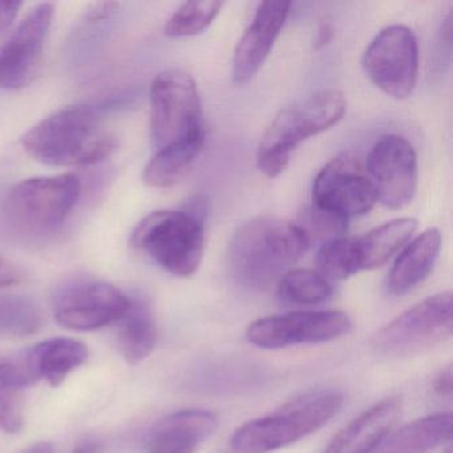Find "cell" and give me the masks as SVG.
Returning <instances> with one entry per match:
<instances>
[{"label": "cell", "instance_id": "obj_1", "mask_svg": "<svg viewBox=\"0 0 453 453\" xmlns=\"http://www.w3.org/2000/svg\"><path fill=\"white\" fill-rule=\"evenodd\" d=\"M108 104H76L47 116L23 136L26 152L50 166L92 165L110 157L119 140L105 127Z\"/></svg>", "mask_w": 453, "mask_h": 453}, {"label": "cell", "instance_id": "obj_2", "mask_svg": "<svg viewBox=\"0 0 453 453\" xmlns=\"http://www.w3.org/2000/svg\"><path fill=\"white\" fill-rule=\"evenodd\" d=\"M309 246L298 225L278 217H256L241 225L230 240V273L249 290H266L303 257Z\"/></svg>", "mask_w": 453, "mask_h": 453}, {"label": "cell", "instance_id": "obj_3", "mask_svg": "<svg viewBox=\"0 0 453 453\" xmlns=\"http://www.w3.org/2000/svg\"><path fill=\"white\" fill-rule=\"evenodd\" d=\"M336 389L306 392L272 413L235 429L230 445L238 453H269L296 444L326 426L343 404Z\"/></svg>", "mask_w": 453, "mask_h": 453}, {"label": "cell", "instance_id": "obj_4", "mask_svg": "<svg viewBox=\"0 0 453 453\" xmlns=\"http://www.w3.org/2000/svg\"><path fill=\"white\" fill-rule=\"evenodd\" d=\"M347 111L344 95L338 89H322L280 111L265 131L257 150V166L277 179L288 168L301 142L333 128Z\"/></svg>", "mask_w": 453, "mask_h": 453}, {"label": "cell", "instance_id": "obj_5", "mask_svg": "<svg viewBox=\"0 0 453 453\" xmlns=\"http://www.w3.org/2000/svg\"><path fill=\"white\" fill-rule=\"evenodd\" d=\"M205 222L185 209L153 211L139 222L131 243L169 274L192 277L205 253Z\"/></svg>", "mask_w": 453, "mask_h": 453}, {"label": "cell", "instance_id": "obj_6", "mask_svg": "<svg viewBox=\"0 0 453 453\" xmlns=\"http://www.w3.org/2000/svg\"><path fill=\"white\" fill-rule=\"evenodd\" d=\"M81 192V180L75 174L23 180L7 192L4 217L18 232L50 234L65 224Z\"/></svg>", "mask_w": 453, "mask_h": 453}, {"label": "cell", "instance_id": "obj_7", "mask_svg": "<svg viewBox=\"0 0 453 453\" xmlns=\"http://www.w3.org/2000/svg\"><path fill=\"white\" fill-rule=\"evenodd\" d=\"M452 331V293L441 291L405 310L376 331L371 347L380 357L403 359L445 343Z\"/></svg>", "mask_w": 453, "mask_h": 453}, {"label": "cell", "instance_id": "obj_8", "mask_svg": "<svg viewBox=\"0 0 453 453\" xmlns=\"http://www.w3.org/2000/svg\"><path fill=\"white\" fill-rule=\"evenodd\" d=\"M200 92L195 79L179 68L156 76L150 86V137L156 150L203 134Z\"/></svg>", "mask_w": 453, "mask_h": 453}, {"label": "cell", "instance_id": "obj_9", "mask_svg": "<svg viewBox=\"0 0 453 453\" xmlns=\"http://www.w3.org/2000/svg\"><path fill=\"white\" fill-rule=\"evenodd\" d=\"M418 43L404 25L383 28L365 49L362 67L371 83L392 99L411 96L418 78Z\"/></svg>", "mask_w": 453, "mask_h": 453}, {"label": "cell", "instance_id": "obj_10", "mask_svg": "<svg viewBox=\"0 0 453 453\" xmlns=\"http://www.w3.org/2000/svg\"><path fill=\"white\" fill-rule=\"evenodd\" d=\"M131 296L105 280L78 277L58 288L54 315L62 327L92 331L119 322L128 311Z\"/></svg>", "mask_w": 453, "mask_h": 453}, {"label": "cell", "instance_id": "obj_11", "mask_svg": "<svg viewBox=\"0 0 453 453\" xmlns=\"http://www.w3.org/2000/svg\"><path fill=\"white\" fill-rule=\"evenodd\" d=\"M352 322L339 310L296 311L259 318L246 328L249 343L265 349L335 341L351 331Z\"/></svg>", "mask_w": 453, "mask_h": 453}, {"label": "cell", "instance_id": "obj_12", "mask_svg": "<svg viewBox=\"0 0 453 453\" xmlns=\"http://www.w3.org/2000/svg\"><path fill=\"white\" fill-rule=\"evenodd\" d=\"M365 172L386 208L400 211L410 205L418 189V155L404 137L386 134L371 148Z\"/></svg>", "mask_w": 453, "mask_h": 453}, {"label": "cell", "instance_id": "obj_13", "mask_svg": "<svg viewBox=\"0 0 453 453\" xmlns=\"http://www.w3.org/2000/svg\"><path fill=\"white\" fill-rule=\"evenodd\" d=\"M378 203L365 166L342 155L320 169L312 184V205L349 219L367 214Z\"/></svg>", "mask_w": 453, "mask_h": 453}, {"label": "cell", "instance_id": "obj_14", "mask_svg": "<svg viewBox=\"0 0 453 453\" xmlns=\"http://www.w3.org/2000/svg\"><path fill=\"white\" fill-rule=\"evenodd\" d=\"M54 14V4H38L0 43V89L19 91L34 81Z\"/></svg>", "mask_w": 453, "mask_h": 453}, {"label": "cell", "instance_id": "obj_15", "mask_svg": "<svg viewBox=\"0 0 453 453\" xmlns=\"http://www.w3.org/2000/svg\"><path fill=\"white\" fill-rule=\"evenodd\" d=\"M290 10V2L285 0H270L259 4L253 22L235 47L232 67L235 84H246L259 73L285 26Z\"/></svg>", "mask_w": 453, "mask_h": 453}, {"label": "cell", "instance_id": "obj_16", "mask_svg": "<svg viewBox=\"0 0 453 453\" xmlns=\"http://www.w3.org/2000/svg\"><path fill=\"white\" fill-rule=\"evenodd\" d=\"M402 415V402L388 397L343 426L320 453H372L392 434Z\"/></svg>", "mask_w": 453, "mask_h": 453}, {"label": "cell", "instance_id": "obj_17", "mask_svg": "<svg viewBox=\"0 0 453 453\" xmlns=\"http://www.w3.org/2000/svg\"><path fill=\"white\" fill-rule=\"evenodd\" d=\"M88 357L86 344L73 338H54L36 344L18 357L31 386L44 380L58 387Z\"/></svg>", "mask_w": 453, "mask_h": 453}, {"label": "cell", "instance_id": "obj_18", "mask_svg": "<svg viewBox=\"0 0 453 453\" xmlns=\"http://www.w3.org/2000/svg\"><path fill=\"white\" fill-rule=\"evenodd\" d=\"M217 416L205 410L171 413L150 432L147 453H195L196 448L217 428Z\"/></svg>", "mask_w": 453, "mask_h": 453}, {"label": "cell", "instance_id": "obj_19", "mask_svg": "<svg viewBox=\"0 0 453 453\" xmlns=\"http://www.w3.org/2000/svg\"><path fill=\"white\" fill-rule=\"evenodd\" d=\"M441 241L440 230L429 227L403 248L387 280L389 294L405 296L428 278L439 258Z\"/></svg>", "mask_w": 453, "mask_h": 453}, {"label": "cell", "instance_id": "obj_20", "mask_svg": "<svg viewBox=\"0 0 453 453\" xmlns=\"http://www.w3.org/2000/svg\"><path fill=\"white\" fill-rule=\"evenodd\" d=\"M418 229L412 217H402L386 222L354 240L357 270H375L384 266L397 251L402 250Z\"/></svg>", "mask_w": 453, "mask_h": 453}, {"label": "cell", "instance_id": "obj_21", "mask_svg": "<svg viewBox=\"0 0 453 453\" xmlns=\"http://www.w3.org/2000/svg\"><path fill=\"white\" fill-rule=\"evenodd\" d=\"M450 412L434 413L405 424L389 434L378 453H429L452 437Z\"/></svg>", "mask_w": 453, "mask_h": 453}, {"label": "cell", "instance_id": "obj_22", "mask_svg": "<svg viewBox=\"0 0 453 453\" xmlns=\"http://www.w3.org/2000/svg\"><path fill=\"white\" fill-rule=\"evenodd\" d=\"M119 349L129 365L144 362L157 343V327L150 302L142 296H131L128 311L120 320Z\"/></svg>", "mask_w": 453, "mask_h": 453}, {"label": "cell", "instance_id": "obj_23", "mask_svg": "<svg viewBox=\"0 0 453 453\" xmlns=\"http://www.w3.org/2000/svg\"><path fill=\"white\" fill-rule=\"evenodd\" d=\"M205 132L172 147L157 150L142 172V181L150 188H171L179 184L203 150Z\"/></svg>", "mask_w": 453, "mask_h": 453}, {"label": "cell", "instance_id": "obj_24", "mask_svg": "<svg viewBox=\"0 0 453 453\" xmlns=\"http://www.w3.org/2000/svg\"><path fill=\"white\" fill-rule=\"evenodd\" d=\"M18 360H0V431L17 434L25 423V389L30 387Z\"/></svg>", "mask_w": 453, "mask_h": 453}, {"label": "cell", "instance_id": "obj_25", "mask_svg": "<svg viewBox=\"0 0 453 453\" xmlns=\"http://www.w3.org/2000/svg\"><path fill=\"white\" fill-rule=\"evenodd\" d=\"M277 296L286 303L314 306L333 296V286L314 270L290 269L278 280Z\"/></svg>", "mask_w": 453, "mask_h": 453}, {"label": "cell", "instance_id": "obj_26", "mask_svg": "<svg viewBox=\"0 0 453 453\" xmlns=\"http://www.w3.org/2000/svg\"><path fill=\"white\" fill-rule=\"evenodd\" d=\"M43 325L38 304L20 294L0 293V338H22Z\"/></svg>", "mask_w": 453, "mask_h": 453}, {"label": "cell", "instance_id": "obj_27", "mask_svg": "<svg viewBox=\"0 0 453 453\" xmlns=\"http://www.w3.org/2000/svg\"><path fill=\"white\" fill-rule=\"evenodd\" d=\"M224 4L217 0L187 2L166 20L164 34L169 38H189L203 33L219 17Z\"/></svg>", "mask_w": 453, "mask_h": 453}, {"label": "cell", "instance_id": "obj_28", "mask_svg": "<svg viewBox=\"0 0 453 453\" xmlns=\"http://www.w3.org/2000/svg\"><path fill=\"white\" fill-rule=\"evenodd\" d=\"M318 273L327 280H344L359 273L354 240L342 237L322 243L315 257Z\"/></svg>", "mask_w": 453, "mask_h": 453}, {"label": "cell", "instance_id": "obj_29", "mask_svg": "<svg viewBox=\"0 0 453 453\" xmlns=\"http://www.w3.org/2000/svg\"><path fill=\"white\" fill-rule=\"evenodd\" d=\"M296 225L301 227L310 243L311 241H320V243H326L328 241L336 240V238L346 237L349 219L323 211L311 203L302 211Z\"/></svg>", "mask_w": 453, "mask_h": 453}, {"label": "cell", "instance_id": "obj_30", "mask_svg": "<svg viewBox=\"0 0 453 453\" xmlns=\"http://www.w3.org/2000/svg\"><path fill=\"white\" fill-rule=\"evenodd\" d=\"M22 6V2H0V36L14 25Z\"/></svg>", "mask_w": 453, "mask_h": 453}, {"label": "cell", "instance_id": "obj_31", "mask_svg": "<svg viewBox=\"0 0 453 453\" xmlns=\"http://www.w3.org/2000/svg\"><path fill=\"white\" fill-rule=\"evenodd\" d=\"M119 9H120V4H116V2H100V4H94L88 7L86 18L89 22H100V20L112 17Z\"/></svg>", "mask_w": 453, "mask_h": 453}, {"label": "cell", "instance_id": "obj_32", "mask_svg": "<svg viewBox=\"0 0 453 453\" xmlns=\"http://www.w3.org/2000/svg\"><path fill=\"white\" fill-rule=\"evenodd\" d=\"M434 389L441 396L450 397L453 389L452 365H447L437 373L434 380Z\"/></svg>", "mask_w": 453, "mask_h": 453}, {"label": "cell", "instance_id": "obj_33", "mask_svg": "<svg viewBox=\"0 0 453 453\" xmlns=\"http://www.w3.org/2000/svg\"><path fill=\"white\" fill-rule=\"evenodd\" d=\"M20 280L19 273L12 269L9 265H4L0 261V288H7V286L17 285Z\"/></svg>", "mask_w": 453, "mask_h": 453}, {"label": "cell", "instance_id": "obj_34", "mask_svg": "<svg viewBox=\"0 0 453 453\" xmlns=\"http://www.w3.org/2000/svg\"><path fill=\"white\" fill-rule=\"evenodd\" d=\"M333 38V27L330 23H322L318 30L317 39H315V49H322L327 46L328 42Z\"/></svg>", "mask_w": 453, "mask_h": 453}, {"label": "cell", "instance_id": "obj_35", "mask_svg": "<svg viewBox=\"0 0 453 453\" xmlns=\"http://www.w3.org/2000/svg\"><path fill=\"white\" fill-rule=\"evenodd\" d=\"M100 450H102V448H100L99 442L95 441V440H84V441L76 445L73 453H100Z\"/></svg>", "mask_w": 453, "mask_h": 453}, {"label": "cell", "instance_id": "obj_36", "mask_svg": "<svg viewBox=\"0 0 453 453\" xmlns=\"http://www.w3.org/2000/svg\"><path fill=\"white\" fill-rule=\"evenodd\" d=\"M20 453H54V447L50 442H36Z\"/></svg>", "mask_w": 453, "mask_h": 453}, {"label": "cell", "instance_id": "obj_37", "mask_svg": "<svg viewBox=\"0 0 453 453\" xmlns=\"http://www.w3.org/2000/svg\"><path fill=\"white\" fill-rule=\"evenodd\" d=\"M444 453H452V448L448 447Z\"/></svg>", "mask_w": 453, "mask_h": 453}]
</instances>
